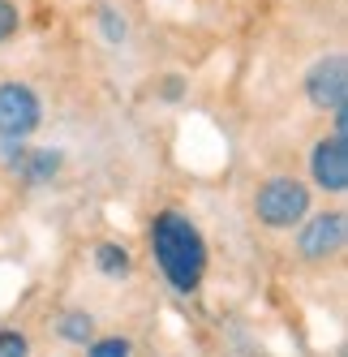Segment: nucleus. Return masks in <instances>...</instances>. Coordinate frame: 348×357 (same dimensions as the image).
<instances>
[{"label": "nucleus", "instance_id": "nucleus-1", "mask_svg": "<svg viewBox=\"0 0 348 357\" xmlns=\"http://www.w3.org/2000/svg\"><path fill=\"white\" fill-rule=\"evenodd\" d=\"M151 250H155V263L168 275V284L177 293H193L203 284V271H207V241L198 233V224L181 211H159L151 224Z\"/></svg>", "mask_w": 348, "mask_h": 357}, {"label": "nucleus", "instance_id": "nucleus-2", "mask_svg": "<svg viewBox=\"0 0 348 357\" xmlns=\"http://www.w3.org/2000/svg\"><path fill=\"white\" fill-rule=\"evenodd\" d=\"M254 215L267 228H292L310 215V185H301L296 176H271L262 181L254 198Z\"/></svg>", "mask_w": 348, "mask_h": 357}, {"label": "nucleus", "instance_id": "nucleus-3", "mask_svg": "<svg viewBox=\"0 0 348 357\" xmlns=\"http://www.w3.org/2000/svg\"><path fill=\"white\" fill-rule=\"evenodd\" d=\"M43 104L26 82H0V138L22 142L39 130Z\"/></svg>", "mask_w": 348, "mask_h": 357}, {"label": "nucleus", "instance_id": "nucleus-4", "mask_svg": "<svg viewBox=\"0 0 348 357\" xmlns=\"http://www.w3.org/2000/svg\"><path fill=\"white\" fill-rule=\"evenodd\" d=\"M306 95H310V104L322 108V112H335V108L348 104V61H344V52L322 56L306 73Z\"/></svg>", "mask_w": 348, "mask_h": 357}, {"label": "nucleus", "instance_id": "nucleus-5", "mask_svg": "<svg viewBox=\"0 0 348 357\" xmlns=\"http://www.w3.org/2000/svg\"><path fill=\"white\" fill-rule=\"evenodd\" d=\"M310 172H314L318 190L344 194L348 190V146H344V138H318L310 151Z\"/></svg>", "mask_w": 348, "mask_h": 357}, {"label": "nucleus", "instance_id": "nucleus-6", "mask_svg": "<svg viewBox=\"0 0 348 357\" xmlns=\"http://www.w3.org/2000/svg\"><path fill=\"white\" fill-rule=\"evenodd\" d=\"M344 245V215L340 211H318L301 224V237H296V250L306 254V259H331V254H340Z\"/></svg>", "mask_w": 348, "mask_h": 357}, {"label": "nucleus", "instance_id": "nucleus-7", "mask_svg": "<svg viewBox=\"0 0 348 357\" xmlns=\"http://www.w3.org/2000/svg\"><path fill=\"white\" fill-rule=\"evenodd\" d=\"M61 168V151H26V160H22V176H26L31 185H43L47 176H56Z\"/></svg>", "mask_w": 348, "mask_h": 357}, {"label": "nucleus", "instance_id": "nucleus-8", "mask_svg": "<svg viewBox=\"0 0 348 357\" xmlns=\"http://www.w3.org/2000/svg\"><path fill=\"white\" fill-rule=\"evenodd\" d=\"M95 267L104 271V275H112V280H120V275H129L134 259H129V250H125V245H116V241H104V245L95 250Z\"/></svg>", "mask_w": 348, "mask_h": 357}, {"label": "nucleus", "instance_id": "nucleus-9", "mask_svg": "<svg viewBox=\"0 0 348 357\" xmlns=\"http://www.w3.org/2000/svg\"><path fill=\"white\" fill-rule=\"evenodd\" d=\"M61 340H69V344H86L90 336H95V319L90 314H82V310H73V314H65L61 319Z\"/></svg>", "mask_w": 348, "mask_h": 357}, {"label": "nucleus", "instance_id": "nucleus-10", "mask_svg": "<svg viewBox=\"0 0 348 357\" xmlns=\"http://www.w3.org/2000/svg\"><path fill=\"white\" fill-rule=\"evenodd\" d=\"M17 26H22V13H17V5H13V0H0V43H5V39H13V35H17Z\"/></svg>", "mask_w": 348, "mask_h": 357}, {"label": "nucleus", "instance_id": "nucleus-11", "mask_svg": "<svg viewBox=\"0 0 348 357\" xmlns=\"http://www.w3.org/2000/svg\"><path fill=\"white\" fill-rule=\"evenodd\" d=\"M86 357H129V344L120 336H108V340H95Z\"/></svg>", "mask_w": 348, "mask_h": 357}, {"label": "nucleus", "instance_id": "nucleus-12", "mask_svg": "<svg viewBox=\"0 0 348 357\" xmlns=\"http://www.w3.org/2000/svg\"><path fill=\"white\" fill-rule=\"evenodd\" d=\"M31 344L26 336H17V331H0V357H26Z\"/></svg>", "mask_w": 348, "mask_h": 357}, {"label": "nucleus", "instance_id": "nucleus-13", "mask_svg": "<svg viewBox=\"0 0 348 357\" xmlns=\"http://www.w3.org/2000/svg\"><path fill=\"white\" fill-rule=\"evenodd\" d=\"M99 22H104V35H108L112 43H120V39H125V22H116V13H112V9H104V13H99Z\"/></svg>", "mask_w": 348, "mask_h": 357}]
</instances>
